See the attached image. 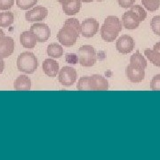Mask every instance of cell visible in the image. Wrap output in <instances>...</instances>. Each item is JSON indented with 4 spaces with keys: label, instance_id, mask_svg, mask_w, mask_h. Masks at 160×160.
<instances>
[{
    "label": "cell",
    "instance_id": "cell-5",
    "mask_svg": "<svg viewBox=\"0 0 160 160\" xmlns=\"http://www.w3.org/2000/svg\"><path fill=\"white\" fill-rule=\"evenodd\" d=\"M77 80V71L76 69L66 66L59 72V81L60 83L65 86H72Z\"/></svg>",
    "mask_w": 160,
    "mask_h": 160
},
{
    "label": "cell",
    "instance_id": "cell-24",
    "mask_svg": "<svg viewBox=\"0 0 160 160\" xmlns=\"http://www.w3.org/2000/svg\"><path fill=\"white\" fill-rule=\"evenodd\" d=\"M144 7L150 12L157 11L160 7V0H142Z\"/></svg>",
    "mask_w": 160,
    "mask_h": 160
},
{
    "label": "cell",
    "instance_id": "cell-11",
    "mask_svg": "<svg viewBox=\"0 0 160 160\" xmlns=\"http://www.w3.org/2000/svg\"><path fill=\"white\" fill-rule=\"evenodd\" d=\"M126 73L127 78L130 80L132 83H140L145 78V71H144V69L133 67V66H132L130 64L126 68Z\"/></svg>",
    "mask_w": 160,
    "mask_h": 160
},
{
    "label": "cell",
    "instance_id": "cell-12",
    "mask_svg": "<svg viewBox=\"0 0 160 160\" xmlns=\"http://www.w3.org/2000/svg\"><path fill=\"white\" fill-rule=\"evenodd\" d=\"M92 91H104L109 89V82L101 75L90 76Z\"/></svg>",
    "mask_w": 160,
    "mask_h": 160
},
{
    "label": "cell",
    "instance_id": "cell-28",
    "mask_svg": "<svg viewBox=\"0 0 160 160\" xmlns=\"http://www.w3.org/2000/svg\"><path fill=\"white\" fill-rule=\"evenodd\" d=\"M150 27L155 34L160 36V15L152 18L150 22Z\"/></svg>",
    "mask_w": 160,
    "mask_h": 160
},
{
    "label": "cell",
    "instance_id": "cell-27",
    "mask_svg": "<svg viewBox=\"0 0 160 160\" xmlns=\"http://www.w3.org/2000/svg\"><path fill=\"white\" fill-rule=\"evenodd\" d=\"M64 25L69 26L71 29H74L75 31H76L78 35L81 34V25H80L78 20H77V19H75V18L68 19V20L65 22Z\"/></svg>",
    "mask_w": 160,
    "mask_h": 160
},
{
    "label": "cell",
    "instance_id": "cell-29",
    "mask_svg": "<svg viewBox=\"0 0 160 160\" xmlns=\"http://www.w3.org/2000/svg\"><path fill=\"white\" fill-rule=\"evenodd\" d=\"M150 89L152 91H160V74L153 77L150 83Z\"/></svg>",
    "mask_w": 160,
    "mask_h": 160
},
{
    "label": "cell",
    "instance_id": "cell-13",
    "mask_svg": "<svg viewBox=\"0 0 160 160\" xmlns=\"http://www.w3.org/2000/svg\"><path fill=\"white\" fill-rule=\"evenodd\" d=\"M42 68L44 69V72L48 77L54 78L59 73V64L57 62L52 59H46L43 62Z\"/></svg>",
    "mask_w": 160,
    "mask_h": 160
},
{
    "label": "cell",
    "instance_id": "cell-34",
    "mask_svg": "<svg viewBox=\"0 0 160 160\" xmlns=\"http://www.w3.org/2000/svg\"><path fill=\"white\" fill-rule=\"evenodd\" d=\"M153 50L158 52L160 53V42L157 43V44H155L154 46H153Z\"/></svg>",
    "mask_w": 160,
    "mask_h": 160
},
{
    "label": "cell",
    "instance_id": "cell-15",
    "mask_svg": "<svg viewBox=\"0 0 160 160\" xmlns=\"http://www.w3.org/2000/svg\"><path fill=\"white\" fill-rule=\"evenodd\" d=\"M103 25L105 26L106 29H108L112 32H116V33H119L122 30V27H123L121 21L116 16H108L105 19Z\"/></svg>",
    "mask_w": 160,
    "mask_h": 160
},
{
    "label": "cell",
    "instance_id": "cell-20",
    "mask_svg": "<svg viewBox=\"0 0 160 160\" xmlns=\"http://www.w3.org/2000/svg\"><path fill=\"white\" fill-rule=\"evenodd\" d=\"M144 54L152 64L157 67H160V53L158 52L151 49H146L144 51Z\"/></svg>",
    "mask_w": 160,
    "mask_h": 160
},
{
    "label": "cell",
    "instance_id": "cell-30",
    "mask_svg": "<svg viewBox=\"0 0 160 160\" xmlns=\"http://www.w3.org/2000/svg\"><path fill=\"white\" fill-rule=\"evenodd\" d=\"M14 4V0H0V10H9Z\"/></svg>",
    "mask_w": 160,
    "mask_h": 160
},
{
    "label": "cell",
    "instance_id": "cell-3",
    "mask_svg": "<svg viewBox=\"0 0 160 160\" xmlns=\"http://www.w3.org/2000/svg\"><path fill=\"white\" fill-rule=\"evenodd\" d=\"M79 36L80 35L78 34L74 29L69 26L64 25L62 29L59 31L57 38L59 42L64 46H72L76 44Z\"/></svg>",
    "mask_w": 160,
    "mask_h": 160
},
{
    "label": "cell",
    "instance_id": "cell-9",
    "mask_svg": "<svg viewBox=\"0 0 160 160\" xmlns=\"http://www.w3.org/2000/svg\"><path fill=\"white\" fill-rule=\"evenodd\" d=\"M48 10L44 6H36L35 8L26 12L25 18L28 22H39L46 18Z\"/></svg>",
    "mask_w": 160,
    "mask_h": 160
},
{
    "label": "cell",
    "instance_id": "cell-8",
    "mask_svg": "<svg viewBox=\"0 0 160 160\" xmlns=\"http://www.w3.org/2000/svg\"><path fill=\"white\" fill-rule=\"evenodd\" d=\"M14 41L10 37H0V58L9 57L14 51Z\"/></svg>",
    "mask_w": 160,
    "mask_h": 160
},
{
    "label": "cell",
    "instance_id": "cell-7",
    "mask_svg": "<svg viewBox=\"0 0 160 160\" xmlns=\"http://www.w3.org/2000/svg\"><path fill=\"white\" fill-rule=\"evenodd\" d=\"M117 50L123 53V54H127L131 52L133 48H134V41L128 35H123L117 41L116 44Z\"/></svg>",
    "mask_w": 160,
    "mask_h": 160
},
{
    "label": "cell",
    "instance_id": "cell-10",
    "mask_svg": "<svg viewBox=\"0 0 160 160\" xmlns=\"http://www.w3.org/2000/svg\"><path fill=\"white\" fill-rule=\"evenodd\" d=\"M140 20L138 16L131 10L126 12L122 17V24L127 29H137L140 25Z\"/></svg>",
    "mask_w": 160,
    "mask_h": 160
},
{
    "label": "cell",
    "instance_id": "cell-35",
    "mask_svg": "<svg viewBox=\"0 0 160 160\" xmlns=\"http://www.w3.org/2000/svg\"><path fill=\"white\" fill-rule=\"evenodd\" d=\"M59 3H61V4H62V5H64V4H67V3H69V2H70L71 0H57Z\"/></svg>",
    "mask_w": 160,
    "mask_h": 160
},
{
    "label": "cell",
    "instance_id": "cell-14",
    "mask_svg": "<svg viewBox=\"0 0 160 160\" xmlns=\"http://www.w3.org/2000/svg\"><path fill=\"white\" fill-rule=\"evenodd\" d=\"M20 41L24 48H29V49L34 48L38 42L35 35L30 30L22 32L20 37Z\"/></svg>",
    "mask_w": 160,
    "mask_h": 160
},
{
    "label": "cell",
    "instance_id": "cell-32",
    "mask_svg": "<svg viewBox=\"0 0 160 160\" xmlns=\"http://www.w3.org/2000/svg\"><path fill=\"white\" fill-rule=\"evenodd\" d=\"M66 61L69 63H73V64H76V63L78 62V56L74 54V53H68L66 55Z\"/></svg>",
    "mask_w": 160,
    "mask_h": 160
},
{
    "label": "cell",
    "instance_id": "cell-18",
    "mask_svg": "<svg viewBox=\"0 0 160 160\" xmlns=\"http://www.w3.org/2000/svg\"><path fill=\"white\" fill-rule=\"evenodd\" d=\"M130 65L139 68V69H145L147 67V61L140 53V52L137 51L135 53H133L130 58Z\"/></svg>",
    "mask_w": 160,
    "mask_h": 160
},
{
    "label": "cell",
    "instance_id": "cell-4",
    "mask_svg": "<svg viewBox=\"0 0 160 160\" xmlns=\"http://www.w3.org/2000/svg\"><path fill=\"white\" fill-rule=\"evenodd\" d=\"M30 31L35 35L38 42H46L51 36L50 28L46 23H36L30 27Z\"/></svg>",
    "mask_w": 160,
    "mask_h": 160
},
{
    "label": "cell",
    "instance_id": "cell-1",
    "mask_svg": "<svg viewBox=\"0 0 160 160\" xmlns=\"http://www.w3.org/2000/svg\"><path fill=\"white\" fill-rule=\"evenodd\" d=\"M38 59L34 53L25 52L19 55L17 59V68L20 71L26 74H31L34 73L35 70L38 69Z\"/></svg>",
    "mask_w": 160,
    "mask_h": 160
},
{
    "label": "cell",
    "instance_id": "cell-6",
    "mask_svg": "<svg viewBox=\"0 0 160 160\" xmlns=\"http://www.w3.org/2000/svg\"><path fill=\"white\" fill-rule=\"evenodd\" d=\"M99 30V22L95 19L89 18L81 24V34L85 38H92Z\"/></svg>",
    "mask_w": 160,
    "mask_h": 160
},
{
    "label": "cell",
    "instance_id": "cell-33",
    "mask_svg": "<svg viewBox=\"0 0 160 160\" xmlns=\"http://www.w3.org/2000/svg\"><path fill=\"white\" fill-rule=\"evenodd\" d=\"M4 68H5V62L3 61V59H1V58H0V74L3 72Z\"/></svg>",
    "mask_w": 160,
    "mask_h": 160
},
{
    "label": "cell",
    "instance_id": "cell-22",
    "mask_svg": "<svg viewBox=\"0 0 160 160\" xmlns=\"http://www.w3.org/2000/svg\"><path fill=\"white\" fill-rule=\"evenodd\" d=\"M101 34H102V38L103 40H105L107 42H113L117 38L118 33L110 31L108 29H106L104 25H102L101 28Z\"/></svg>",
    "mask_w": 160,
    "mask_h": 160
},
{
    "label": "cell",
    "instance_id": "cell-21",
    "mask_svg": "<svg viewBox=\"0 0 160 160\" xmlns=\"http://www.w3.org/2000/svg\"><path fill=\"white\" fill-rule=\"evenodd\" d=\"M47 54L52 58H61L63 54V48L58 44H51L47 47Z\"/></svg>",
    "mask_w": 160,
    "mask_h": 160
},
{
    "label": "cell",
    "instance_id": "cell-36",
    "mask_svg": "<svg viewBox=\"0 0 160 160\" xmlns=\"http://www.w3.org/2000/svg\"><path fill=\"white\" fill-rule=\"evenodd\" d=\"M3 36H5V33L2 29H0V37H3Z\"/></svg>",
    "mask_w": 160,
    "mask_h": 160
},
{
    "label": "cell",
    "instance_id": "cell-2",
    "mask_svg": "<svg viewBox=\"0 0 160 160\" xmlns=\"http://www.w3.org/2000/svg\"><path fill=\"white\" fill-rule=\"evenodd\" d=\"M78 62L84 67H92L96 62V52L92 46H83L78 49Z\"/></svg>",
    "mask_w": 160,
    "mask_h": 160
},
{
    "label": "cell",
    "instance_id": "cell-31",
    "mask_svg": "<svg viewBox=\"0 0 160 160\" xmlns=\"http://www.w3.org/2000/svg\"><path fill=\"white\" fill-rule=\"evenodd\" d=\"M134 2H135V0H118V5L123 8L131 7L134 4Z\"/></svg>",
    "mask_w": 160,
    "mask_h": 160
},
{
    "label": "cell",
    "instance_id": "cell-37",
    "mask_svg": "<svg viewBox=\"0 0 160 160\" xmlns=\"http://www.w3.org/2000/svg\"><path fill=\"white\" fill-rule=\"evenodd\" d=\"M97 1H103V0H97Z\"/></svg>",
    "mask_w": 160,
    "mask_h": 160
},
{
    "label": "cell",
    "instance_id": "cell-26",
    "mask_svg": "<svg viewBox=\"0 0 160 160\" xmlns=\"http://www.w3.org/2000/svg\"><path fill=\"white\" fill-rule=\"evenodd\" d=\"M130 10L133 12L137 15L139 20H140V22H143L146 19V17H147V12H146V11L141 6H138V5L133 6L132 5L131 6V9Z\"/></svg>",
    "mask_w": 160,
    "mask_h": 160
},
{
    "label": "cell",
    "instance_id": "cell-16",
    "mask_svg": "<svg viewBox=\"0 0 160 160\" xmlns=\"http://www.w3.org/2000/svg\"><path fill=\"white\" fill-rule=\"evenodd\" d=\"M13 87L17 91H28L31 88V81L26 75H21L15 79Z\"/></svg>",
    "mask_w": 160,
    "mask_h": 160
},
{
    "label": "cell",
    "instance_id": "cell-19",
    "mask_svg": "<svg viewBox=\"0 0 160 160\" xmlns=\"http://www.w3.org/2000/svg\"><path fill=\"white\" fill-rule=\"evenodd\" d=\"M14 20L13 13L10 11L0 12V27L7 28L12 24Z\"/></svg>",
    "mask_w": 160,
    "mask_h": 160
},
{
    "label": "cell",
    "instance_id": "cell-17",
    "mask_svg": "<svg viewBox=\"0 0 160 160\" xmlns=\"http://www.w3.org/2000/svg\"><path fill=\"white\" fill-rule=\"evenodd\" d=\"M81 0H71L70 2L62 5V10L67 15H75L80 11Z\"/></svg>",
    "mask_w": 160,
    "mask_h": 160
},
{
    "label": "cell",
    "instance_id": "cell-23",
    "mask_svg": "<svg viewBox=\"0 0 160 160\" xmlns=\"http://www.w3.org/2000/svg\"><path fill=\"white\" fill-rule=\"evenodd\" d=\"M77 88L79 91H92L90 77H82L78 83Z\"/></svg>",
    "mask_w": 160,
    "mask_h": 160
},
{
    "label": "cell",
    "instance_id": "cell-25",
    "mask_svg": "<svg viewBox=\"0 0 160 160\" xmlns=\"http://www.w3.org/2000/svg\"><path fill=\"white\" fill-rule=\"evenodd\" d=\"M38 0H16V5L22 10H28L36 6Z\"/></svg>",
    "mask_w": 160,
    "mask_h": 160
}]
</instances>
